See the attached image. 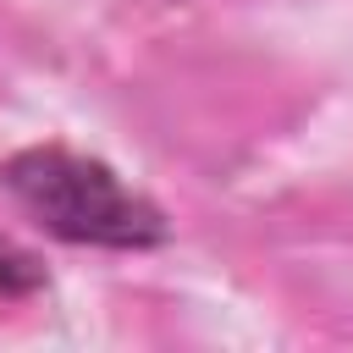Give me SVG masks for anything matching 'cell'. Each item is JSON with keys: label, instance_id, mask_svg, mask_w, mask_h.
<instances>
[{"label": "cell", "instance_id": "1", "mask_svg": "<svg viewBox=\"0 0 353 353\" xmlns=\"http://www.w3.org/2000/svg\"><path fill=\"white\" fill-rule=\"evenodd\" d=\"M0 188L61 243L77 248H160L165 243V215L143 193H132L105 160L61 149V143H33L17 149L0 165Z\"/></svg>", "mask_w": 353, "mask_h": 353}, {"label": "cell", "instance_id": "2", "mask_svg": "<svg viewBox=\"0 0 353 353\" xmlns=\"http://www.w3.org/2000/svg\"><path fill=\"white\" fill-rule=\"evenodd\" d=\"M39 287H44L39 254H28L22 243L0 237V298H28V292H39Z\"/></svg>", "mask_w": 353, "mask_h": 353}]
</instances>
